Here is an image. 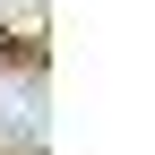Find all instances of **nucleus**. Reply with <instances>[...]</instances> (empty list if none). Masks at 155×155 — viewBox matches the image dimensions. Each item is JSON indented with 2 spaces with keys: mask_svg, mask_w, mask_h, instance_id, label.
<instances>
[{
  "mask_svg": "<svg viewBox=\"0 0 155 155\" xmlns=\"http://www.w3.org/2000/svg\"><path fill=\"white\" fill-rule=\"evenodd\" d=\"M0 155H43V61H0Z\"/></svg>",
  "mask_w": 155,
  "mask_h": 155,
  "instance_id": "obj_1",
  "label": "nucleus"
}]
</instances>
